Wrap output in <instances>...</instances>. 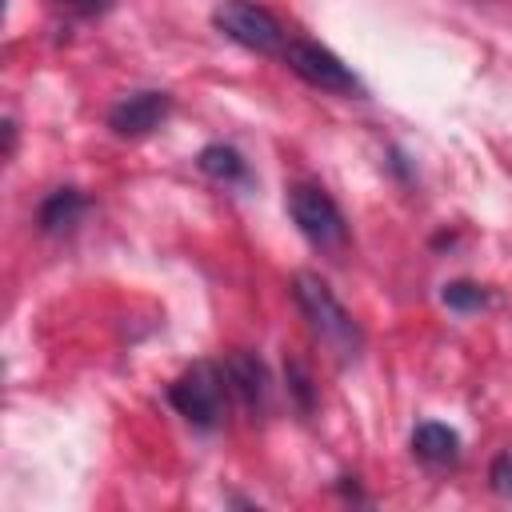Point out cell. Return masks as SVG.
Wrapping results in <instances>:
<instances>
[{
  "mask_svg": "<svg viewBox=\"0 0 512 512\" xmlns=\"http://www.w3.org/2000/svg\"><path fill=\"white\" fill-rule=\"evenodd\" d=\"M292 300H296L300 316L308 320L312 336H316L340 364H348V360H356V356L364 352V332H360V324H356L352 312L336 300V292L328 288L324 276H316V272H296V276H292Z\"/></svg>",
  "mask_w": 512,
  "mask_h": 512,
  "instance_id": "obj_1",
  "label": "cell"
},
{
  "mask_svg": "<svg viewBox=\"0 0 512 512\" xmlns=\"http://www.w3.org/2000/svg\"><path fill=\"white\" fill-rule=\"evenodd\" d=\"M196 168L216 184H248V160L232 144H208L196 156Z\"/></svg>",
  "mask_w": 512,
  "mask_h": 512,
  "instance_id": "obj_10",
  "label": "cell"
},
{
  "mask_svg": "<svg viewBox=\"0 0 512 512\" xmlns=\"http://www.w3.org/2000/svg\"><path fill=\"white\" fill-rule=\"evenodd\" d=\"M440 300L452 312H480V308H488V288L476 280H448L440 288Z\"/></svg>",
  "mask_w": 512,
  "mask_h": 512,
  "instance_id": "obj_11",
  "label": "cell"
},
{
  "mask_svg": "<svg viewBox=\"0 0 512 512\" xmlns=\"http://www.w3.org/2000/svg\"><path fill=\"white\" fill-rule=\"evenodd\" d=\"M172 112V96L144 88V92H128L108 108V128L124 140H140L148 132H156Z\"/></svg>",
  "mask_w": 512,
  "mask_h": 512,
  "instance_id": "obj_6",
  "label": "cell"
},
{
  "mask_svg": "<svg viewBox=\"0 0 512 512\" xmlns=\"http://www.w3.org/2000/svg\"><path fill=\"white\" fill-rule=\"evenodd\" d=\"M288 216L296 224V232L320 248V252H340L348 244V220L340 212V204L320 188V184H292L288 188Z\"/></svg>",
  "mask_w": 512,
  "mask_h": 512,
  "instance_id": "obj_3",
  "label": "cell"
},
{
  "mask_svg": "<svg viewBox=\"0 0 512 512\" xmlns=\"http://www.w3.org/2000/svg\"><path fill=\"white\" fill-rule=\"evenodd\" d=\"M212 24L232 44H240L248 52H260V56H280L284 44H288L284 24L256 0H220L212 8Z\"/></svg>",
  "mask_w": 512,
  "mask_h": 512,
  "instance_id": "obj_4",
  "label": "cell"
},
{
  "mask_svg": "<svg viewBox=\"0 0 512 512\" xmlns=\"http://www.w3.org/2000/svg\"><path fill=\"white\" fill-rule=\"evenodd\" d=\"M288 392H292V400H296V408L300 412H312V404H316V392H312V376H308V368L300 364V360H288Z\"/></svg>",
  "mask_w": 512,
  "mask_h": 512,
  "instance_id": "obj_12",
  "label": "cell"
},
{
  "mask_svg": "<svg viewBox=\"0 0 512 512\" xmlns=\"http://www.w3.org/2000/svg\"><path fill=\"white\" fill-rule=\"evenodd\" d=\"M220 364H224V376H228L232 396H236L248 412H264V408H268V396H272V376H268L264 360H260L256 352L236 348V352H228Z\"/></svg>",
  "mask_w": 512,
  "mask_h": 512,
  "instance_id": "obj_7",
  "label": "cell"
},
{
  "mask_svg": "<svg viewBox=\"0 0 512 512\" xmlns=\"http://www.w3.org/2000/svg\"><path fill=\"white\" fill-rule=\"evenodd\" d=\"M412 456L424 460L428 468H448V464H456V460H460V436H456V428H448V424H440V420L416 424V432H412Z\"/></svg>",
  "mask_w": 512,
  "mask_h": 512,
  "instance_id": "obj_8",
  "label": "cell"
},
{
  "mask_svg": "<svg viewBox=\"0 0 512 512\" xmlns=\"http://www.w3.org/2000/svg\"><path fill=\"white\" fill-rule=\"evenodd\" d=\"M488 480H492V492H496V496L512 500V452H504V456H496V460H492Z\"/></svg>",
  "mask_w": 512,
  "mask_h": 512,
  "instance_id": "obj_14",
  "label": "cell"
},
{
  "mask_svg": "<svg viewBox=\"0 0 512 512\" xmlns=\"http://www.w3.org/2000/svg\"><path fill=\"white\" fill-rule=\"evenodd\" d=\"M280 60L308 84V88H320V92H332V96H364V84L360 76L324 44L316 40H300V36H288Z\"/></svg>",
  "mask_w": 512,
  "mask_h": 512,
  "instance_id": "obj_5",
  "label": "cell"
},
{
  "mask_svg": "<svg viewBox=\"0 0 512 512\" xmlns=\"http://www.w3.org/2000/svg\"><path fill=\"white\" fill-rule=\"evenodd\" d=\"M112 4H116V0H52V8H56L60 16H68V20H96V16H104Z\"/></svg>",
  "mask_w": 512,
  "mask_h": 512,
  "instance_id": "obj_13",
  "label": "cell"
},
{
  "mask_svg": "<svg viewBox=\"0 0 512 512\" xmlns=\"http://www.w3.org/2000/svg\"><path fill=\"white\" fill-rule=\"evenodd\" d=\"M228 396H232V388H228L224 364H216V360H196L168 384V404L200 432L220 428V420L228 412Z\"/></svg>",
  "mask_w": 512,
  "mask_h": 512,
  "instance_id": "obj_2",
  "label": "cell"
},
{
  "mask_svg": "<svg viewBox=\"0 0 512 512\" xmlns=\"http://www.w3.org/2000/svg\"><path fill=\"white\" fill-rule=\"evenodd\" d=\"M84 208H88V196L68 184V188L48 192V200H44L40 212H36V224H40L44 236H64V232H72V228L80 224Z\"/></svg>",
  "mask_w": 512,
  "mask_h": 512,
  "instance_id": "obj_9",
  "label": "cell"
}]
</instances>
